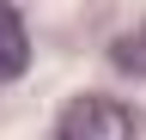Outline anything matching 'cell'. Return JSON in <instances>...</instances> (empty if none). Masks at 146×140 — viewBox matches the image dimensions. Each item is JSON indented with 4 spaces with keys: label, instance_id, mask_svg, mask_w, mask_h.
I'll return each mask as SVG.
<instances>
[{
    "label": "cell",
    "instance_id": "1",
    "mask_svg": "<svg viewBox=\"0 0 146 140\" xmlns=\"http://www.w3.org/2000/svg\"><path fill=\"white\" fill-rule=\"evenodd\" d=\"M55 140H134V116L116 98H73L55 122Z\"/></svg>",
    "mask_w": 146,
    "mask_h": 140
},
{
    "label": "cell",
    "instance_id": "2",
    "mask_svg": "<svg viewBox=\"0 0 146 140\" xmlns=\"http://www.w3.org/2000/svg\"><path fill=\"white\" fill-rule=\"evenodd\" d=\"M25 67H31V37L18 25V12L0 0V79H18Z\"/></svg>",
    "mask_w": 146,
    "mask_h": 140
},
{
    "label": "cell",
    "instance_id": "3",
    "mask_svg": "<svg viewBox=\"0 0 146 140\" xmlns=\"http://www.w3.org/2000/svg\"><path fill=\"white\" fill-rule=\"evenodd\" d=\"M110 61H116L122 73H134V79H146V25H140V31H128V37H116V43H110Z\"/></svg>",
    "mask_w": 146,
    "mask_h": 140
}]
</instances>
